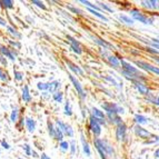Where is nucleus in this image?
<instances>
[{"label":"nucleus","mask_w":159,"mask_h":159,"mask_svg":"<svg viewBox=\"0 0 159 159\" xmlns=\"http://www.w3.org/2000/svg\"><path fill=\"white\" fill-rule=\"evenodd\" d=\"M56 124L59 129L64 134H66L67 136H69V137H72V136H74V130L71 129L70 126H68L67 124H64V122H61L60 120H56Z\"/></svg>","instance_id":"obj_6"},{"label":"nucleus","mask_w":159,"mask_h":159,"mask_svg":"<svg viewBox=\"0 0 159 159\" xmlns=\"http://www.w3.org/2000/svg\"><path fill=\"white\" fill-rule=\"evenodd\" d=\"M37 88L39 89V90L48 91V84H45V82H38Z\"/></svg>","instance_id":"obj_32"},{"label":"nucleus","mask_w":159,"mask_h":159,"mask_svg":"<svg viewBox=\"0 0 159 159\" xmlns=\"http://www.w3.org/2000/svg\"><path fill=\"white\" fill-rule=\"evenodd\" d=\"M121 65H122V68H124L122 72H126V74L133 75L134 77H135V81H136V80H137V81H139V79L143 80L141 75L139 74V71H138L135 67H133L130 64H128V62H126V61H124V60H121Z\"/></svg>","instance_id":"obj_2"},{"label":"nucleus","mask_w":159,"mask_h":159,"mask_svg":"<svg viewBox=\"0 0 159 159\" xmlns=\"http://www.w3.org/2000/svg\"><path fill=\"white\" fill-rule=\"evenodd\" d=\"M40 159H50V158H49V157H48L46 154H41V157H40Z\"/></svg>","instance_id":"obj_48"},{"label":"nucleus","mask_w":159,"mask_h":159,"mask_svg":"<svg viewBox=\"0 0 159 159\" xmlns=\"http://www.w3.org/2000/svg\"><path fill=\"white\" fill-rule=\"evenodd\" d=\"M24 124H26V118L21 117V118H20V121H19V124L17 125V127H18L19 129H20V128H21L22 126H24Z\"/></svg>","instance_id":"obj_41"},{"label":"nucleus","mask_w":159,"mask_h":159,"mask_svg":"<svg viewBox=\"0 0 159 159\" xmlns=\"http://www.w3.org/2000/svg\"><path fill=\"white\" fill-rule=\"evenodd\" d=\"M102 108L106 110L107 114H119V112H122V110H124L119 106H117L116 103H103Z\"/></svg>","instance_id":"obj_3"},{"label":"nucleus","mask_w":159,"mask_h":159,"mask_svg":"<svg viewBox=\"0 0 159 159\" xmlns=\"http://www.w3.org/2000/svg\"><path fill=\"white\" fill-rule=\"evenodd\" d=\"M60 87V82L59 81H51V82H48V91L51 93L53 95L55 93H57V89Z\"/></svg>","instance_id":"obj_18"},{"label":"nucleus","mask_w":159,"mask_h":159,"mask_svg":"<svg viewBox=\"0 0 159 159\" xmlns=\"http://www.w3.org/2000/svg\"><path fill=\"white\" fill-rule=\"evenodd\" d=\"M21 98H22V100H24V102H30V101H31V96H30L29 87H28L27 85L22 88Z\"/></svg>","instance_id":"obj_16"},{"label":"nucleus","mask_w":159,"mask_h":159,"mask_svg":"<svg viewBox=\"0 0 159 159\" xmlns=\"http://www.w3.org/2000/svg\"><path fill=\"white\" fill-rule=\"evenodd\" d=\"M52 98H53V100L57 101V102H61V101H62V93L57 91V93H55L52 95Z\"/></svg>","instance_id":"obj_27"},{"label":"nucleus","mask_w":159,"mask_h":159,"mask_svg":"<svg viewBox=\"0 0 159 159\" xmlns=\"http://www.w3.org/2000/svg\"><path fill=\"white\" fill-rule=\"evenodd\" d=\"M155 103H157V105H158V106H159V97H158V99H157L156 102H155Z\"/></svg>","instance_id":"obj_52"},{"label":"nucleus","mask_w":159,"mask_h":159,"mask_svg":"<svg viewBox=\"0 0 159 159\" xmlns=\"http://www.w3.org/2000/svg\"><path fill=\"white\" fill-rule=\"evenodd\" d=\"M88 10L90 11V12L93 13V15H95V16H97V17H98V18L102 19L103 21H108V19H107L106 17L103 16V15H101V13L99 12V11H96V10H93V9H90V8H88Z\"/></svg>","instance_id":"obj_26"},{"label":"nucleus","mask_w":159,"mask_h":159,"mask_svg":"<svg viewBox=\"0 0 159 159\" xmlns=\"http://www.w3.org/2000/svg\"><path fill=\"white\" fill-rule=\"evenodd\" d=\"M108 61L112 65V67L115 68H118L120 66V62L118 60V58H116L115 56H108Z\"/></svg>","instance_id":"obj_22"},{"label":"nucleus","mask_w":159,"mask_h":159,"mask_svg":"<svg viewBox=\"0 0 159 159\" xmlns=\"http://www.w3.org/2000/svg\"><path fill=\"white\" fill-rule=\"evenodd\" d=\"M56 129H57V128L53 127V125L51 124L50 121L48 122V131H49V135H50V137H52V138L56 137Z\"/></svg>","instance_id":"obj_25"},{"label":"nucleus","mask_w":159,"mask_h":159,"mask_svg":"<svg viewBox=\"0 0 159 159\" xmlns=\"http://www.w3.org/2000/svg\"><path fill=\"white\" fill-rule=\"evenodd\" d=\"M6 28H7V30H8V31L10 32V34H12V36H15V37H16V38H18V39H20V38L22 37V36H21V34H20V32H18V31H17V30L15 29V28H12V27H10V26H7V27H6Z\"/></svg>","instance_id":"obj_23"},{"label":"nucleus","mask_w":159,"mask_h":159,"mask_svg":"<svg viewBox=\"0 0 159 159\" xmlns=\"http://www.w3.org/2000/svg\"><path fill=\"white\" fill-rule=\"evenodd\" d=\"M89 127H90V130L95 134L96 136H98L99 134L101 133L100 124H99V122L97 121L93 116L90 117V120H89Z\"/></svg>","instance_id":"obj_7"},{"label":"nucleus","mask_w":159,"mask_h":159,"mask_svg":"<svg viewBox=\"0 0 159 159\" xmlns=\"http://www.w3.org/2000/svg\"><path fill=\"white\" fill-rule=\"evenodd\" d=\"M91 39H93L96 43H98L99 46H101V47H103V48H105V49H111V48H114V47H112L111 43H109L108 41H106V40L101 39V38L96 37V36H91Z\"/></svg>","instance_id":"obj_12"},{"label":"nucleus","mask_w":159,"mask_h":159,"mask_svg":"<svg viewBox=\"0 0 159 159\" xmlns=\"http://www.w3.org/2000/svg\"><path fill=\"white\" fill-rule=\"evenodd\" d=\"M143 6H145L146 8L149 9H156L158 8V1H155V0H148V1H143Z\"/></svg>","instance_id":"obj_20"},{"label":"nucleus","mask_w":159,"mask_h":159,"mask_svg":"<svg viewBox=\"0 0 159 159\" xmlns=\"http://www.w3.org/2000/svg\"><path fill=\"white\" fill-rule=\"evenodd\" d=\"M154 60H155V61H157V62L159 64V58H157V57H156V58H154Z\"/></svg>","instance_id":"obj_51"},{"label":"nucleus","mask_w":159,"mask_h":159,"mask_svg":"<svg viewBox=\"0 0 159 159\" xmlns=\"http://www.w3.org/2000/svg\"><path fill=\"white\" fill-rule=\"evenodd\" d=\"M13 76H15V79L18 80V81H21V80L24 79V74L20 71H17V70L13 71Z\"/></svg>","instance_id":"obj_31"},{"label":"nucleus","mask_w":159,"mask_h":159,"mask_svg":"<svg viewBox=\"0 0 159 159\" xmlns=\"http://www.w3.org/2000/svg\"><path fill=\"white\" fill-rule=\"evenodd\" d=\"M17 119H18V109H13L10 115V120L12 122H16Z\"/></svg>","instance_id":"obj_29"},{"label":"nucleus","mask_w":159,"mask_h":159,"mask_svg":"<svg viewBox=\"0 0 159 159\" xmlns=\"http://www.w3.org/2000/svg\"><path fill=\"white\" fill-rule=\"evenodd\" d=\"M135 133H136V135H138L139 137H141V138H148V137H150V133L149 131H147L146 129H143V127H140V126H136L135 127Z\"/></svg>","instance_id":"obj_15"},{"label":"nucleus","mask_w":159,"mask_h":159,"mask_svg":"<svg viewBox=\"0 0 159 159\" xmlns=\"http://www.w3.org/2000/svg\"><path fill=\"white\" fill-rule=\"evenodd\" d=\"M65 110H66V111H65V114L66 115H68V116H71V108H70V105H69V102L68 101H67V103H66V106H65Z\"/></svg>","instance_id":"obj_37"},{"label":"nucleus","mask_w":159,"mask_h":159,"mask_svg":"<svg viewBox=\"0 0 159 159\" xmlns=\"http://www.w3.org/2000/svg\"><path fill=\"white\" fill-rule=\"evenodd\" d=\"M99 5H101V8H102V9H106V10H108V11H112V9L109 8L107 5H103V3H99Z\"/></svg>","instance_id":"obj_44"},{"label":"nucleus","mask_w":159,"mask_h":159,"mask_svg":"<svg viewBox=\"0 0 159 159\" xmlns=\"http://www.w3.org/2000/svg\"><path fill=\"white\" fill-rule=\"evenodd\" d=\"M1 146H2V148H5V149H10V146H9V143H7L5 140L1 141Z\"/></svg>","instance_id":"obj_42"},{"label":"nucleus","mask_w":159,"mask_h":159,"mask_svg":"<svg viewBox=\"0 0 159 159\" xmlns=\"http://www.w3.org/2000/svg\"><path fill=\"white\" fill-rule=\"evenodd\" d=\"M0 5L6 9L13 8V1H11V0H0Z\"/></svg>","instance_id":"obj_21"},{"label":"nucleus","mask_w":159,"mask_h":159,"mask_svg":"<svg viewBox=\"0 0 159 159\" xmlns=\"http://www.w3.org/2000/svg\"><path fill=\"white\" fill-rule=\"evenodd\" d=\"M0 53L3 55L6 58H9L10 60H16V53H15L13 49H9V48L5 47V46H0Z\"/></svg>","instance_id":"obj_5"},{"label":"nucleus","mask_w":159,"mask_h":159,"mask_svg":"<svg viewBox=\"0 0 159 159\" xmlns=\"http://www.w3.org/2000/svg\"><path fill=\"white\" fill-rule=\"evenodd\" d=\"M135 120H136V122H138V124H146L147 122L146 117L141 116V115H136Z\"/></svg>","instance_id":"obj_28"},{"label":"nucleus","mask_w":159,"mask_h":159,"mask_svg":"<svg viewBox=\"0 0 159 159\" xmlns=\"http://www.w3.org/2000/svg\"><path fill=\"white\" fill-rule=\"evenodd\" d=\"M65 62H66V65L69 67V69H70V70H72V71H74L75 74H77V75H82V74H84V71H82V70L79 68V67L76 66V65H74L72 62H70L69 60H66Z\"/></svg>","instance_id":"obj_19"},{"label":"nucleus","mask_w":159,"mask_h":159,"mask_svg":"<svg viewBox=\"0 0 159 159\" xmlns=\"http://www.w3.org/2000/svg\"><path fill=\"white\" fill-rule=\"evenodd\" d=\"M62 138H64V133L61 131L60 129H59L58 127H57L56 129V137H55V139H57V140H59L61 143L62 141Z\"/></svg>","instance_id":"obj_30"},{"label":"nucleus","mask_w":159,"mask_h":159,"mask_svg":"<svg viewBox=\"0 0 159 159\" xmlns=\"http://www.w3.org/2000/svg\"><path fill=\"white\" fill-rule=\"evenodd\" d=\"M68 9H70V10L74 11V12L81 13V10H79V9H77V8H74V7H68Z\"/></svg>","instance_id":"obj_43"},{"label":"nucleus","mask_w":159,"mask_h":159,"mask_svg":"<svg viewBox=\"0 0 159 159\" xmlns=\"http://www.w3.org/2000/svg\"><path fill=\"white\" fill-rule=\"evenodd\" d=\"M9 43H10L12 46H15V47H17V48H18V49H19V48H20V43H16V41L13 43L12 40H9Z\"/></svg>","instance_id":"obj_45"},{"label":"nucleus","mask_w":159,"mask_h":159,"mask_svg":"<svg viewBox=\"0 0 159 159\" xmlns=\"http://www.w3.org/2000/svg\"><path fill=\"white\" fill-rule=\"evenodd\" d=\"M152 43H157V45H159V39H152Z\"/></svg>","instance_id":"obj_49"},{"label":"nucleus","mask_w":159,"mask_h":159,"mask_svg":"<svg viewBox=\"0 0 159 159\" xmlns=\"http://www.w3.org/2000/svg\"><path fill=\"white\" fill-rule=\"evenodd\" d=\"M22 148H24L25 151H26L27 156H30V155H32V151H34V150H31V147H30L29 145H24V146H22Z\"/></svg>","instance_id":"obj_35"},{"label":"nucleus","mask_w":159,"mask_h":159,"mask_svg":"<svg viewBox=\"0 0 159 159\" xmlns=\"http://www.w3.org/2000/svg\"><path fill=\"white\" fill-rule=\"evenodd\" d=\"M155 155H156V157H158V158H159V149H158V150H156V152H155Z\"/></svg>","instance_id":"obj_50"},{"label":"nucleus","mask_w":159,"mask_h":159,"mask_svg":"<svg viewBox=\"0 0 159 159\" xmlns=\"http://www.w3.org/2000/svg\"><path fill=\"white\" fill-rule=\"evenodd\" d=\"M0 25H1V26H3V27H7V26H6V25H7V22H6L5 19H2L1 17H0Z\"/></svg>","instance_id":"obj_46"},{"label":"nucleus","mask_w":159,"mask_h":159,"mask_svg":"<svg viewBox=\"0 0 159 159\" xmlns=\"http://www.w3.org/2000/svg\"><path fill=\"white\" fill-rule=\"evenodd\" d=\"M81 143H82V147H84V151L86 152L87 156H89L90 155V148H89V145L85 141V138H84L82 135H81Z\"/></svg>","instance_id":"obj_24"},{"label":"nucleus","mask_w":159,"mask_h":159,"mask_svg":"<svg viewBox=\"0 0 159 159\" xmlns=\"http://www.w3.org/2000/svg\"><path fill=\"white\" fill-rule=\"evenodd\" d=\"M134 84H135V87L138 89V91L140 93H143V95H148L149 93V88L147 87L146 85H143L141 81H134Z\"/></svg>","instance_id":"obj_14"},{"label":"nucleus","mask_w":159,"mask_h":159,"mask_svg":"<svg viewBox=\"0 0 159 159\" xmlns=\"http://www.w3.org/2000/svg\"><path fill=\"white\" fill-rule=\"evenodd\" d=\"M69 79H70V81L72 82V85L75 86V88L77 89V93H79L80 97H81L82 99H85L86 98V93H85V90H84V88L81 87V85H80V82L78 81L74 76H71V75H69Z\"/></svg>","instance_id":"obj_4"},{"label":"nucleus","mask_w":159,"mask_h":159,"mask_svg":"<svg viewBox=\"0 0 159 159\" xmlns=\"http://www.w3.org/2000/svg\"><path fill=\"white\" fill-rule=\"evenodd\" d=\"M0 79L2 80V81H7L8 80V77H7V74L2 71V69L0 68Z\"/></svg>","instance_id":"obj_38"},{"label":"nucleus","mask_w":159,"mask_h":159,"mask_svg":"<svg viewBox=\"0 0 159 159\" xmlns=\"http://www.w3.org/2000/svg\"><path fill=\"white\" fill-rule=\"evenodd\" d=\"M18 159H24V158H18Z\"/></svg>","instance_id":"obj_53"},{"label":"nucleus","mask_w":159,"mask_h":159,"mask_svg":"<svg viewBox=\"0 0 159 159\" xmlns=\"http://www.w3.org/2000/svg\"><path fill=\"white\" fill-rule=\"evenodd\" d=\"M136 65H137L138 67H140V68L145 69V70H148V71L155 72V74L159 75V68L158 67H154V66H151V65L147 64V62H143V61H139V60L136 61Z\"/></svg>","instance_id":"obj_8"},{"label":"nucleus","mask_w":159,"mask_h":159,"mask_svg":"<svg viewBox=\"0 0 159 159\" xmlns=\"http://www.w3.org/2000/svg\"><path fill=\"white\" fill-rule=\"evenodd\" d=\"M59 147H60L62 150H68V149L70 148V145H69L67 141H61L60 145H59Z\"/></svg>","instance_id":"obj_36"},{"label":"nucleus","mask_w":159,"mask_h":159,"mask_svg":"<svg viewBox=\"0 0 159 159\" xmlns=\"http://www.w3.org/2000/svg\"><path fill=\"white\" fill-rule=\"evenodd\" d=\"M116 136H117V139L118 140H122L126 136V126L124 124H119V125L117 126V129H116Z\"/></svg>","instance_id":"obj_11"},{"label":"nucleus","mask_w":159,"mask_h":159,"mask_svg":"<svg viewBox=\"0 0 159 159\" xmlns=\"http://www.w3.org/2000/svg\"><path fill=\"white\" fill-rule=\"evenodd\" d=\"M67 39L70 41V43H71V49H72V50H74L75 52H77L78 55H80V53H81V48H80L79 43H78L75 38H72L71 36H67Z\"/></svg>","instance_id":"obj_13"},{"label":"nucleus","mask_w":159,"mask_h":159,"mask_svg":"<svg viewBox=\"0 0 159 159\" xmlns=\"http://www.w3.org/2000/svg\"><path fill=\"white\" fill-rule=\"evenodd\" d=\"M70 152H71V155H74L75 152H76V146H75V141L74 140L70 143Z\"/></svg>","instance_id":"obj_40"},{"label":"nucleus","mask_w":159,"mask_h":159,"mask_svg":"<svg viewBox=\"0 0 159 159\" xmlns=\"http://www.w3.org/2000/svg\"><path fill=\"white\" fill-rule=\"evenodd\" d=\"M0 62H1L3 66H7V65H8V61H7L6 57L3 56V55H1V53H0Z\"/></svg>","instance_id":"obj_39"},{"label":"nucleus","mask_w":159,"mask_h":159,"mask_svg":"<svg viewBox=\"0 0 159 159\" xmlns=\"http://www.w3.org/2000/svg\"><path fill=\"white\" fill-rule=\"evenodd\" d=\"M91 112H93V117L100 124V125H105V124H106V121H105V115H103L102 111H100V110L97 108H93L91 109Z\"/></svg>","instance_id":"obj_9"},{"label":"nucleus","mask_w":159,"mask_h":159,"mask_svg":"<svg viewBox=\"0 0 159 159\" xmlns=\"http://www.w3.org/2000/svg\"><path fill=\"white\" fill-rule=\"evenodd\" d=\"M119 18L121 19L122 21H125L126 24H130V25L134 24V20H133V19H130L129 17H127V16H124V15H121V16H119Z\"/></svg>","instance_id":"obj_33"},{"label":"nucleus","mask_w":159,"mask_h":159,"mask_svg":"<svg viewBox=\"0 0 159 159\" xmlns=\"http://www.w3.org/2000/svg\"><path fill=\"white\" fill-rule=\"evenodd\" d=\"M130 13H131V16H133L134 18L137 19V20H139L140 22H143V24H150L149 19L147 18V17L143 16V13H141L139 10H136V9H134V10H130Z\"/></svg>","instance_id":"obj_10"},{"label":"nucleus","mask_w":159,"mask_h":159,"mask_svg":"<svg viewBox=\"0 0 159 159\" xmlns=\"http://www.w3.org/2000/svg\"><path fill=\"white\" fill-rule=\"evenodd\" d=\"M146 50L149 51V52H154V53H158L157 50H154V49H151V48H146Z\"/></svg>","instance_id":"obj_47"},{"label":"nucleus","mask_w":159,"mask_h":159,"mask_svg":"<svg viewBox=\"0 0 159 159\" xmlns=\"http://www.w3.org/2000/svg\"><path fill=\"white\" fill-rule=\"evenodd\" d=\"M93 143H95L96 148H97V150H98L99 152H102V154H105V155H109V156L114 155V149H112V147L110 146L107 141L96 138Z\"/></svg>","instance_id":"obj_1"},{"label":"nucleus","mask_w":159,"mask_h":159,"mask_svg":"<svg viewBox=\"0 0 159 159\" xmlns=\"http://www.w3.org/2000/svg\"><path fill=\"white\" fill-rule=\"evenodd\" d=\"M31 2H32V5H36V6H37V7H39V8H41V9H46V6L43 5V1H39V0H32Z\"/></svg>","instance_id":"obj_34"},{"label":"nucleus","mask_w":159,"mask_h":159,"mask_svg":"<svg viewBox=\"0 0 159 159\" xmlns=\"http://www.w3.org/2000/svg\"><path fill=\"white\" fill-rule=\"evenodd\" d=\"M25 125H26L27 129H28L29 133H34V129H36V121L34 119H31V118H29V117L26 118V124Z\"/></svg>","instance_id":"obj_17"}]
</instances>
